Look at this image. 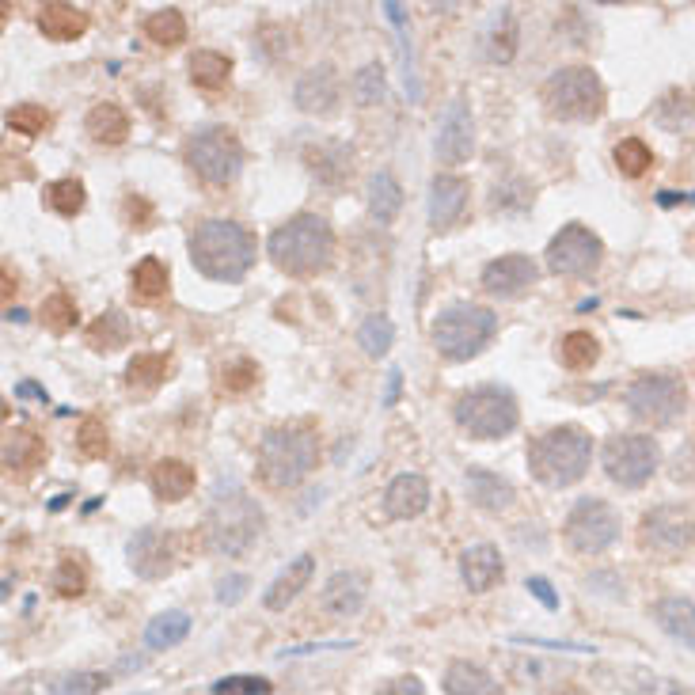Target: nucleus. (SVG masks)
<instances>
[{"mask_svg": "<svg viewBox=\"0 0 695 695\" xmlns=\"http://www.w3.org/2000/svg\"><path fill=\"white\" fill-rule=\"evenodd\" d=\"M202 536H206L209 551H217L225 559H236V555L251 551L255 540L263 536V509L244 487L221 483L213 490V502L206 509Z\"/></svg>", "mask_w": 695, "mask_h": 695, "instance_id": "f03ea898", "label": "nucleus"}, {"mask_svg": "<svg viewBox=\"0 0 695 695\" xmlns=\"http://www.w3.org/2000/svg\"><path fill=\"white\" fill-rule=\"evenodd\" d=\"M190 263L213 282H244L255 266V232L236 221H202L190 232Z\"/></svg>", "mask_w": 695, "mask_h": 695, "instance_id": "f257e3e1", "label": "nucleus"}, {"mask_svg": "<svg viewBox=\"0 0 695 695\" xmlns=\"http://www.w3.org/2000/svg\"><path fill=\"white\" fill-rule=\"evenodd\" d=\"M171 373V357L168 354H137L126 365V384L130 388H160Z\"/></svg>", "mask_w": 695, "mask_h": 695, "instance_id": "ea45409f", "label": "nucleus"}, {"mask_svg": "<svg viewBox=\"0 0 695 695\" xmlns=\"http://www.w3.org/2000/svg\"><path fill=\"white\" fill-rule=\"evenodd\" d=\"M612 160H616V168H620L627 179H642L646 171L654 168V152H650V145L639 141V137H623L620 145H616V152H612Z\"/></svg>", "mask_w": 695, "mask_h": 695, "instance_id": "a19ab883", "label": "nucleus"}, {"mask_svg": "<svg viewBox=\"0 0 695 695\" xmlns=\"http://www.w3.org/2000/svg\"><path fill=\"white\" fill-rule=\"evenodd\" d=\"M247 585H251V582H247L244 574H228V578H221V585H217V601H221V604L244 601Z\"/></svg>", "mask_w": 695, "mask_h": 695, "instance_id": "5fc2aeb1", "label": "nucleus"}, {"mask_svg": "<svg viewBox=\"0 0 695 695\" xmlns=\"http://www.w3.org/2000/svg\"><path fill=\"white\" fill-rule=\"evenodd\" d=\"M452 414L475 441H498V437L517 430V418H521L517 399L498 384H479V388L464 392L456 399Z\"/></svg>", "mask_w": 695, "mask_h": 695, "instance_id": "6e6552de", "label": "nucleus"}, {"mask_svg": "<svg viewBox=\"0 0 695 695\" xmlns=\"http://www.w3.org/2000/svg\"><path fill=\"white\" fill-rule=\"evenodd\" d=\"M145 38L156 42V46H179V42H187V16L179 12V8H160V12H152L145 19Z\"/></svg>", "mask_w": 695, "mask_h": 695, "instance_id": "4c0bfd02", "label": "nucleus"}, {"mask_svg": "<svg viewBox=\"0 0 695 695\" xmlns=\"http://www.w3.org/2000/svg\"><path fill=\"white\" fill-rule=\"evenodd\" d=\"M46 202H50L57 217H76L84 209V202H88V194H84L80 179H57V183L46 187Z\"/></svg>", "mask_w": 695, "mask_h": 695, "instance_id": "79ce46f5", "label": "nucleus"}, {"mask_svg": "<svg viewBox=\"0 0 695 695\" xmlns=\"http://www.w3.org/2000/svg\"><path fill=\"white\" fill-rule=\"evenodd\" d=\"M475 152V122L471 107L464 99H452L441 114V130H437V160L441 164H464Z\"/></svg>", "mask_w": 695, "mask_h": 695, "instance_id": "dca6fc26", "label": "nucleus"}, {"mask_svg": "<svg viewBox=\"0 0 695 695\" xmlns=\"http://www.w3.org/2000/svg\"><path fill=\"white\" fill-rule=\"evenodd\" d=\"M183 156H187L190 171L209 187H228L244 168V145L228 126H202L187 141Z\"/></svg>", "mask_w": 695, "mask_h": 695, "instance_id": "1a4fd4ad", "label": "nucleus"}, {"mask_svg": "<svg viewBox=\"0 0 695 695\" xmlns=\"http://www.w3.org/2000/svg\"><path fill=\"white\" fill-rule=\"evenodd\" d=\"M126 559H130L137 578H149V582L168 578L175 570V540L160 528H141L126 544Z\"/></svg>", "mask_w": 695, "mask_h": 695, "instance_id": "2eb2a0df", "label": "nucleus"}, {"mask_svg": "<svg viewBox=\"0 0 695 695\" xmlns=\"http://www.w3.org/2000/svg\"><path fill=\"white\" fill-rule=\"evenodd\" d=\"M320 464V433L312 422H289L274 426L259 441V475L266 487L293 490L301 487Z\"/></svg>", "mask_w": 695, "mask_h": 695, "instance_id": "7ed1b4c3", "label": "nucleus"}, {"mask_svg": "<svg viewBox=\"0 0 695 695\" xmlns=\"http://www.w3.org/2000/svg\"><path fill=\"white\" fill-rule=\"evenodd\" d=\"M547 695H585V692L578 688V684H563V688H551Z\"/></svg>", "mask_w": 695, "mask_h": 695, "instance_id": "680f3d73", "label": "nucleus"}, {"mask_svg": "<svg viewBox=\"0 0 695 695\" xmlns=\"http://www.w3.org/2000/svg\"><path fill=\"white\" fill-rule=\"evenodd\" d=\"M4 122H8V130L23 133V137H38V133L50 130V111L38 107V103H19V107L8 111Z\"/></svg>", "mask_w": 695, "mask_h": 695, "instance_id": "de8ad7c7", "label": "nucleus"}, {"mask_svg": "<svg viewBox=\"0 0 695 695\" xmlns=\"http://www.w3.org/2000/svg\"><path fill=\"white\" fill-rule=\"evenodd\" d=\"M350 156H354V152L346 149V145H316V149L304 152L312 175L323 179V183H331V187H339V183L350 179V171H354L350 168Z\"/></svg>", "mask_w": 695, "mask_h": 695, "instance_id": "473e14b6", "label": "nucleus"}, {"mask_svg": "<svg viewBox=\"0 0 695 695\" xmlns=\"http://www.w3.org/2000/svg\"><path fill=\"white\" fill-rule=\"evenodd\" d=\"M190 635V616L187 612H160L156 620L145 627V646L149 650H171Z\"/></svg>", "mask_w": 695, "mask_h": 695, "instance_id": "e433bc0d", "label": "nucleus"}, {"mask_svg": "<svg viewBox=\"0 0 695 695\" xmlns=\"http://www.w3.org/2000/svg\"><path fill=\"white\" fill-rule=\"evenodd\" d=\"M654 620L669 639L695 650V604L688 597H661L654 604Z\"/></svg>", "mask_w": 695, "mask_h": 695, "instance_id": "a878e982", "label": "nucleus"}, {"mask_svg": "<svg viewBox=\"0 0 695 695\" xmlns=\"http://www.w3.org/2000/svg\"><path fill=\"white\" fill-rule=\"evenodd\" d=\"M168 282H171L168 263H164V259H156V255H145L141 263L133 266V274H130L133 297H137V301H145V304L164 301V297H168Z\"/></svg>", "mask_w": 695, "mask_h": 695, "instance_id": "2f4dec72", "label": "nucleus"}, {"mask_svg": "<svg viewBox=\"0 0 695 695\" xmlns=\"http://www.w3.org/2000/svg\"><path fill=\"white\" fill-rule=\"evenodd\" d=\"M445 695H502V684L475 661H452L445 669Z\"/></svg>", "mask_w": 695, "mask_h": 695, "instance_id": "c756f323", "label": "nucleus"}, {"mask_svg": "<svg viewBox=\"0 0 695 695\" xmlns=\"http://www.w3.org/2000/svg\"><path fill=\"white\" fill-rule=\"evenodd\" d=\"M468 194H471L468 179L449 175V171L433 175V183H430V228L433 232H449V228L464 217Z\"/></svg>", "mask_w": 695, "mask_h": 695, "instance_id": "a211bd4d", "label": "nucleus"}, {"mask_svg": "<svg viewBox=\"0 0 695 695\" xmlns=\"http://www.w3.org/2000/svg\"><path fill=\"white\" fill-rule=\"evenodd\" d=\"M658 441L654 437H642V433H616L604 441V471L612 483L635 490L642 487L654 471H658Z\"/></svg>", "mask_w": 695, "mask_h": 695, "instance_id": "f8f14e48", "label": "nucleus"}, {"mask_svg": "<svg viewBox=\"0 0 695 695\" xmlns=\"http://www.w3.org/2000/svg\"><path fill=\"white\" fill-rule=\"evenodd\" d=\"M642 551L658 555V559H677L695 544V521L688 509L680 506H658L642 517L639 525Z\"/></svg>", "mask_w": 695, "mask_h": 695, "instance_id": "4468645a", "label": "nucleus"}, {"mask_svg": "<svg viewBox=\"0 0 695 695\" xmlns=\"http://www.w3.org/2000/svg\"><path fill=\"white\" fill-rule=\"evenodd\" d=\"M187 76L202 92H225L232 80V57L221 50H194L187 61Z\"/></svg>", "mask_w": 695, "mask_h": 695, "instance_id": "bb28decb", "label": "nucleus"}, {"mask_svg": "<svg viewBox=\"0 0 695 695\" xmlns=\"http://www.w3.org/2000/svg\"><path fill=\"white\" fill-rule=\"evenodd\" d=\"M46 460V441L35 430H12L4 437V468L16 475H31Z\"/></svg>", "mask_w": 695, "mask_h": 695, "instance_id": "cd10ccee", "label": "nucleus"}, {"mask_svg": "<svg viewBox=\"0 0 695 695\" xmlns=\"http://www.w3.org/2000/svg\"><path fill=\"white\" fill-rule=\"evenodd\" d=\"M365 593H369V578H365L361 570H339V574L327 582V589H323L320 608L327 616H335V620H350V616L361 612Z\"/></svg>", "mask_w": 695, "mask_h": 695, "instance_id": "6ab92c4d", "label": "nucleus"}, {"mask_svg": "<svg viewBox=\"0 0 695 695\" xmlns=\"http://www.w3.org/2000/svg\"><path fill=\"white\" fill-rule=\"evenodd\" d=\"M354 99H357V107H376V103H384V69H380V65H365V69L354 76Z\"/></svg>", "mask_w": 695, "mask_h": 695, "instance_id": "8fccbe9b", "label": "nucleus"}, {"mask_svg": "<svg viewBox=\"0 0 695 695\" xmlns=\"http://www.w3.org/2000/svg\"><path fill=\"white\" fill-rule=\"evenodd\" d=\"M107 688L103 673H69L54 680V695H99Z\"/></svg>", "mask_w": 695, "mask_h": 695, "instance_id": "3c124183", "label": "nucleus"}, {"mask_svg": "<svg viewBox=\"0 0 695 695\" xmlns=\"http://www.w3.org/2000/svg\"><path fill=\"white\" fill-rule=\"evenodd\" d=\"M483 42H487L483 50H487L490 61H498V65L513 61V54H517V16H513V8H498V16L490 19Z\"/></svg>", "mask_w": 695, "mask_h": 695, "instance_id": "f704fd0d", "label": "nucleus"}, {"mask_svg": "<svg viewBox=\"0 0 695 695\" xmlns=\"http://www.w3.org/2000/svg\"><path fill=\"white\" fill-rule=\"evenodd\" d=\"M544 107L563 122H593L604 111V84L589 65H566L544 80Z\"/></svg>", "mask_w": 695, "mask_h": 695, "instance_id": "423d86ee", "label": "nucleus"}, {"mask_svg": "<svg viewBox=\"0 0 695 695\" xmlns=\"http://www.w3.org/2000/svg\"><path fill=\"white\" fill-rule=\"evenodd\" d=\"M392 339H395V327L388 316H369V320L361 323V331H357V342H361V350L369 357H384L392 350Z\"/></svg>", "mask_w": 695, "mask_h": 695, "instance_id": "c03bdc74", "label": "nucleus"}, {"mask_svg": "<svg viewBox=\"0 0 695 695\" xmlns=\"http://www.w3.org/2000/svg\"><path fill=\"white\" fill-rule=\"evenodd\" d=\"M126 342H130V320H126L118 308L103 312V316L88 327V346L99 350V354H103V350H107V354H111V350H122Z\"/></svg>", "mask_w": 695, "mask_h": 695, "instance_id": "c9c22d12", "label": "nucleus"}, {"mask_svg": "<svg viewBox=\"0 0 695 695\" xmlns=\"http://www.w3.org/2000/svg\"><path fill=\"white\" fill-rule=\"evenodd\" d=\"M426 506H430V483L422 475H414V471L395 475L388 490H384V513L395 517V521H411Z\"/></svg>", "mask_w": 695, "mask_h": 695, "instance_id": "412c9836", "label": "nucleus"}, {"mask_svg": "<svg viewBox=\"0 0 695 695\" xmlns=\"http://www.w3.org/2000/svg\"><path fill=\"white\" fill-rule=\"evenodd\" d=\"M126 221H130V228H137V232H145V228L156 225V209H152L149 198L130 194V198H126Z\"/></svg>", "mask_w": 695, "mask_h": 695, "instance_id": "864d4df0", "label": "nucleus"}, {"mask_svg": "<svg viewBox=\"0 0 695 695\" xmlns=\"http://www.w3.org/2000/svg\"><path fill=\"white\" fill-rule=\"evenodd\" d=\"M593 460V437L582 426H555L532 437L528 445V468L544 487H570L578 483Z\"/></svg>", "mask_w": 695, "mask_h": 695, "instance_id": "39448f33", "label": "nucleus"}, {"mask_svg": "<svg viewBox=\"0 0 695 695\" xmlns=\"http://www.w3.org/2000/svg\"><path fill=\"white\" fill-rule=\"evenodd\" d=\"M536 278H540V266L528 255H502V259L483 266V289L490 297H502V301L521 297L528 285H536Z\"/></svg>", "mask_w": 695, "mask_h": 695, "instance_id": "f3484780", "label": "nucleus"}, {"mask_svg": "<svg viewBox=\"0 0 695 695\" xmlns=\"http://www.w3.org/2000/svg\"><path fill=\"white\" fill-rule=\"evenodd\" d=\"M42 323L54 331V335H69L76 323H80V312H76V301L69 293H54L42 301Z\"/></svg>", "mask_w": 695, "mask_h": 695, "instance_id": "37998d69", "label": "nucleus"}, {"mask_svg": "<svg viewBox=\"0 0 695 695\" xmlns=\"http://www.w3.org/2000/svg\"><path fill=\"white\" fill-rule=\"evenodd\" d=\"M403 206V187L392 171H376L369 179V213H373L376 225H392L395 213Z\"/></svg>", "mask_w": 695, "mask_h": 695, "instance_id": "72a5a7b5", "label": "nucleus"}, {"mask_svg": "<svg viewBox=\"0 0 695 695\" xmlns=\"http://www.w3.org/2000/svg\"><path fill=\"white\" fill-rule=\"evenodd\" d=\"M149 483L160 502H183L198 487V471L190 468L187 460H160L149 471Z\"/></svg>", "mask_w": 695, "mask_h": 695, "instance_id": "b1692460", "label": "nucleus"}, {"mask_svg": "<svg viewBox=\"0 0 695 695\" xmlns=\"http://www.w3.org/2000/svg\"><path fill=\"white\" fill-rule=\"evenodd\" d=\"M566 544L578 555H601L620 540V513L604 498H578L566 513Z\"/></svg>", "mask_w": 695, "mask_h": 695, "instance_id": "9b49d317", "label": "nucleus"}, {"mask_svg": "<svg viewBox=\"0 0 695 695\" xmlns=\"http://www.w3.org/2000/svg\"><path fill=\"white\" fill-rule=\"evenodd\" d=\"M312 574H316V559H312V555H297V559L274 578V585L266 589V597H263L266 608H270V612H282L285 604H293L301 597V589H308Z\"/></svg>", "mask_w": 695, "mask_h": 695, "instance_id": "393cba45", "label": "nucleus"}, {"mask_svg": "<svg viewBox=\"0 0 695 695\" xmlns=\"http://www.w3.org/2000/svg\"><path fill=\"white\" fill-rule=\"evenodd\" d=\"M604 263V244L593 228L585 225H566L559 236L547 244V266L559 278H593Z\"/></svg>", "mask_w": 695, "mask_h": 695, "instance_id": "ddd939ff", "label": "nucleus"}, {"mask_svg": "<svg viewBox=\"0 0 695 695\" xmlns=\"http://www.w3.org/2000/svg\"><path fill=\"white\" fill-rule=\"evenodd\" d=\"M376 695H426V688H422V680L418 677H395V680H388Z\"/></svg>", "mask_w": 695, "mask_h": 695, "instance_id": "6e6d98bb", "label": "nucleus"}, {"mask_svg": "<svg viewBox=\"0 0 695 695\" xmlns=\"http://www.w3.org/2000/svg\"><path fill=\"white\" fill-rule=\"evenodd\" d=\"M468 494L471 502L479 509H487V513H502V509L513 506V487H509L506 479H498L494 471L487 468H468Z\"/></svg>", "mask_w": 695, "mask_h": 695, "instance_id": "c85d7f7f", "label": "nucleus"}, {"mask_svg": "<svg viewBox=\"0 0 695 695\" xmlns=\"http://www.w3.org/2000/svg\"><path fill=\"white\" fill-rule=\"evenodd\" d=\"M460 574H464V582H468L471 593H487V589H494V585L502 582L506 563H502L498 547L475 544V547H468V551L460 555Z\"/></svg>", "mask_w": 695, "mask_h": 695, "instance_id": "4be33fe9", "label": "nucleus"}, {"mask_svg": "<svg viewBox=\"0 0 695 695\" xmlns=\"http://www.w3.org/2000/svg\"><path fill=\"white\" fill-rule=\"evenodd\" d=\"M38 31L50 38V42H76V38L88 31V12L76 8V4L50 0V4L38 8Z\"/></svg>", "mask_w": 695, "mask_h": 695, "instance_id": "5701e85b", "label": "nucleus"}, {"mask_svg": "<svg viewBox=\"0 0 695 695\" xmlns=\"http://www.w3.org/2000/svg\"><path fill=\"white\" fill-rule=\"evenodd\" d=\"M297 107L304 114H331L335 111V103H339V73H335V65H316V69H308V73L297 80Z\"/></svg>", "mask_w": 695, "mask_h": 695, "instance_id": "aec40b11", "label": "nucleus"}, {"mask_svg": "<svg viewBox=\"0 0 695 695\" xmlns=\"http://www.w3.org/2000/svg\"><path fill=\"white\" fill-rule=\"evenodd\" d=\"M76 445L80 452L88 456V460H103L107 452H111V437H107V426H103V418H80V430H76Z\"/></svg>", "mask_w": 695, "mask_h": 695, "instance_id": "49530a36", "label": "nucleus"}, {"mask_svg": "<svg viewBox=\"0 0 695 695\" xmlns=\"http://www.w3.org/2000/svg\"><path fill=\"white\" fill-rule=\"evenodd\" d=\"M213 695H270V680L263 677H225L213 684Z\"/></svg>", "mask_w": 695, "mask_h": 695, "instance_id": "603ef678", "label": "nucleus"}, {"mask_svg": "<svg viewBox=\"0 0 695 695\" xmlns=\"http://www.w3.org/2000/svg\"><path fill=\"white\" fill-rule=\"evenodd\" d=\"M270 263L289 278H312L327 270L335 255V232L316 213H297L270 232Z\"/></svg>", "mask_w": 695, "mask_h": 695, "instance_id": "20e7f679", "label": "nucleus"}, {"mask_svg": "<svg viewBox=\"0 0 695 695\" xmlns=\"http://www.w3.org/2000/svg\"><path fill=\"white\" fill-rule=\"evenodd\" d=\"M627 411L646 426H669L677 422V414L688 403V388L684 380L673 373H646L627 388Z\"/></svg>", "mask_w": 695, "mask_h": 695, "instance_id": "9d476101", "label": "nucleus"}, {"mask_svg": "<svg viewBox=\"0 0 695 695\" xmlns=\"http://www.w3.org/2000/svg\"><path fill=\"white\" fill-rule=\"evenodd\" d=\"M84 126H88L92 141H99V145H122L130 137V114L122 111L118 103H95L88 118H84Z\"/></svg>", "mask_w": 695, "mask_h": 695, "instance_id": "7c9ffc66", "label": "nucleus"}, {"mask_svg": "<svg viewBox=\"0 0 695 695\" xmlns=\"http://www.w3.org/2000/svg\"><path fill=\"white\" fill-rule=\"evenodd\" d=\"M255 384H259V365H255L251 357L228 361L225 369H221V380H217V388L228 395H244V392H251Z\"/></svg>", "mask_w": 695, "mask_h": 695, "instance_id": "a18cd8bd", "label": "nucleus"}, {"mask_svg": "<svg viewBox=\"0 0 695 695\" xmlns=\"http://www.w3.org/2000/svg\"><path fill=\"white\" fill-rule=\"evenodd\" d=\"M84 589H88V574H84V566L76 563L73 555H65V559L57 563L54 593L61 597V601H76V597H84Z\"/></svg>", "mask_w": 695, "mask_h": 695, "instance_id": "09e8293b", "label": "nucleus"}, {"mask_svg": "<svg viewBox=\"0 0 695 695\" xmlns=\"http://www.w3.org/2000/svg\"><path fill=\"white\" fill-rule=\"evenodd\" d=\"M399 380H403V373H399V369H392V373H388V392H384V407H392L395 399H399Z\"/></svg>", "mask_w": 695, "mask_h": 695, "instance_id": "13d9d810", "label": "nucleus"}, {"mask_svg": "<svg viewBox=\"0 0 695 695\" xmlns=\"http://www.w3.org/2000/svg\"><path fill=\"white\" fill-rule=\"evenodd\" d=\"M16 395H35V399H42V403H46V392H42L38 384H19Z\"/></svg>", "mask_w": 695, "mask_h": 695, "instance_id": "052dcab7", "label": "nucleus"}, {"mask_svg": "<svg viewBox=\"0 0 695 695\" xmlns=\"http://www.w3.org/2000/svg\"><path fill=\"white\" fill-rule=\"evenodd\" d=\"M494 331H498V316L483 304H449L430 327L437 354L449 357V361L475 357L494 339Z\"/></svg>", "mask_w": 695, "mask_h": 695, "instance_id": "0eeeda50", "label": "nucleus"}, {"mask_svg": "<svg viewBox=\"0 0 695 695\" xmlns=\"http://www.w3.org/2000/svg\"><path fill=\"white\" fill-rule=\"evenodd\" d=\"M528 589H532V597L544 604V608H551V612L559 608V597L551 593V585H547V578H528Z\"/></svg>", "mask_w": 695, "mask_h": 695, "instance_id": "4d7b16f0", "label": "nucleus"}, {"mask_svg": "<svg viewBox=\"0 0 695 695\" xmlns=\"http://www.w3.org/2000/svg\"><path fill=\"white\" fill-rule=\"evenodd\" d=\"M559 357H563V365L570 373H585V369L597 365L601 342L593 339L589 331H570V335H563V342H559Z\"/></svg>", "mask_w": 695, "mask_h": 695, "instance_id": "58836bf2", "label": "nucleus"}, {"mask_svg": "<svg viewBox=\"0 0 695 695\" xmlns=\"http://www.w3.org/2000/svg\"><path fill=\"white\" fill-rule=\"evenodd\" d=\"M16 274H12V266L4 263V301H12V293H16Z\"/></svg>", "mask_w": 695, "mask_h": 695, "instance_id": "bf43d9fd", "label": "nucleus"}]
</instances>
